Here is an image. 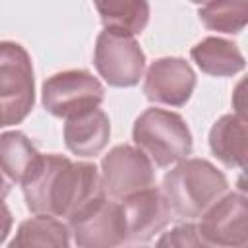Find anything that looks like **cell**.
I'll use <instances>...</instances> for the list:
<instances>
[{
	"label": "cell",
	"instance_id": "obj_9",
	"mask_svg": "<svg viewBox=\"0 0 248 248\" xmlns=\"http://www.w3.org/2000/svg\"><path fill=\"white\" fill-rule=\"evenodd\" d=\"M248 205L242 192L223 194L198 223L202 236L217 248H246Z\"/></svg>",
	"mask_w": 248,
	"mask_h": 248
},
{
	"label": "cell",
	"instance_id": "obj_13",
	"mask_svg": "<svg viewBox=\"0 0 248 248\" xmlns=\"http://www.w3.org/2000/svg\"><path fill=\"white\" fill-rule=\"evenodd\" d=\"M190 58L203 74L213 78H231L246 66L238 45L223 37L202 39L190 48Z\"/></svg>",
	"mask_w": 248,
	"mask_h": 248
},
{
	"label": "cell",
	"instance_id": "obj_7",
	"mask_svg": "<svg viewBox=\"0 0 248 248\" xmlns=\"http://www.w3.org/2000/svg\"><path fill=\"white\" fill-rule=\"evenodd\" d=\"M93 64L110 87H134L145 72V52L132 35L103 29L95 41Z\"/></svg>",
	"mask_w": 248,
	"mask_h": 248
},
{
	"label": "cell",
	"instance_id": "obj_4",
	"mask_svg": "<svg viewBox=\"0 0 248 248\" xmlns=\"http://www.w3.org/2000/svg\"><path fill=\"white\" fill-rule=\"evenodd\" d=\"M35 107V74L29 52L14 41H0V116L16 126Z\"/></svg>",
	"mask_w": 248,
	"mask_h": 248
},
{
	"label": "cell",
	"instance_id": "obj_2",
	"mask_svg": "<svg viewBox=\"0 0 248 248\" xmlns=\"http://www.w3.org/2000/svg\"><path fill=\"white\" fill-rule=\"evenodd\" d=\"M161 192L170 213L192 221L202 217L223 194L229 192V180L211 161L188 157L163 176Z\"/></svg>",
	"mask_w": 248,
	"mask_h": 248
},
{
	"label": "cell",
	"instance_id": "obj_8",
	"mask_svg": "<svg viewBox=\"0 0 248 248\" xmlns=\"http://www.w3.org/2000/svg\"><path fill=\"white\" fill-rule=\"evenodd\" d=\"M101 188L107 198L122 202L132 194L155 186L153 163L128 143L114 145L101 161Z\"/></svg>",
	"mask_w": 248,
	"mask_h": 248
},
{
	"label": "cell",
	"instance_id": "obj_14",
	"mask_svg": "<svg viewBox=\"0 0 248 248\" xmlns=\"http://www.w3.org/2000/svg\"><path fill=\"white\" fill-rule=\"evenodd\" d=\"M211 153L229 169H246V118L223 114L209 130Z\"/></svg>",
	"mask_w": 248,
	"mask_h": 248
},
{
	"label": "cell",
	"instance_id": "obj_11",
	"mask_svg": "<svg viewBox=\"0 0 248 248\" xmlns=\"http://www.w3.org/2000/svg\"><path fill=\"white\" fill-rule=\"evenodd\" d=\"M128 240L132 242H147L155 234H159L172 219L170 207L163 196V192L155 186L145 188L138 194L128 196L120 202Z\"/></svg>",
	"mask_w": 248,
	"mask_h": 248
},
{
	"label": "cell",
	"instance_id": "obj_6",
	"mask_svg": "<svg viewBox=\"0 0 248 248\" xmlns=\"http://www.w3.org/2000/svg\"><path fill=\"white\" fill-rule=\"evenodd\" d=\"M105 99L103 83L87 70H64L45 79L41 101L46 112L56 118H72L99 108Z\"/></svg>",
	"mask_w": 248,
	"mask_h": 248
},
{
	"label": "cell",
	"instance_id": "obj_12",
	"mask_svg": "<svg viewBox=\"0 0 248 248\" xmlns=\"http://www.w3.org/2000/svg\"><path fill=\"white\" fill-rule=\"evenodd\" d=\"M110 140V120L103 108H91L72 118L64 124V143L70 153L78 157L99 155Z\"/></svg>",
	"mask_w": 248,
	"mask_h": 248
},
{
	"label": "cell",
	"instance_id": "obj_5",
	"mask_svg": "<svg viewBox=\"0 0 248 248\" xmlns=\"http://www.w3.org/2000/svg\"><path fill=\"white\" fill-rule=\"evenodd\" d=\"M68 229L78 248H120L128 240L120 202L105 194L81 205L68 219Z\"/></svg>",
	"mask_w": 248,
	"mask_h": 248
},
{
	"label": "cell",
	"instance_id": "obj_16",
	"mask_svg": "<svg viewBox=\"0 0 248 248\" xmlns=\"http://www.w3.org/2000/svg\"><path fill=\"white\" fill-rule=\"evenodd\" d=\"M39 157L41 153L23 132L10 130L0 134V170L10 182L21 184Z\"/></svg>",
	"mask_w": 248,
	"mask_h": 248
},
{
	"label": "cell",
	"instance_id": "obj_19",
	"mask_svg": "<svg viewBox=\"0 0 248 248\" xmlns=\"http://www.w3.org/2000/svg\"><path fill=\"white\" fill-rule=\"evenodd\" d=\"M155 248H217V246L209 244L198 231V225L188 221L161 232V236L155 242Z\"/></svg>",
	"mask_w": 248,
	"mask_h": 248
},
{
	"label": "cell",
	"instance_id": "obj_15",
	"mask_svg": "<svg viewBox=\"0 0 248 248\" xmlns=\"http://www.w3.org/2000/svg\"><path fill=\"white\" fill-rule=\"evenodd\" d=\"M8 248H70V229L56 217L33 215L19 223Z\"/></svg>",
	"mask_w": 248,
	"mask_h": 248
},
{
	"label": "cell",
	"instance_id": "obj_18",
	"mask_svg": "<svg viewBox=\"0 0 248 248\" xmlns=\"http://www.w3.org/2000/svg\"><path fill=\"white\" fill-rule=\"evenodd\" d=\"M200 21L225 35H238L248 23V2H207L198 8Z\"/></svg>",
	"mask_w": 248,
	"mask_h": 248
},
{
	"label": "cell",
	"instance_id": "obj_1",
	"mask_svg": "<svg viewBox=\"0 0 248 248\" xmlns=\"http://www.w3.org/2000/svg\"><path fill=\"white\" fill-rule=\"evenodd\" d=\"M25 205L33 215L70 219L89 200L105 194L95 163L72 161L66 155L48 153L37 159L21 182Z\"/></svg>",
	"mask_w": 248,
	"mask_h": 248
},
{
	"label": "cell",
	"instance_id": "obj_23",
	"mask_svg": "<svg viewBox=\"0 0 248 248\" xmlns=\"http://www.w3.org/2000/svg\"><path fill=\"white\" fill-rule=\"evenodd\" d=\"M132 248H145V246H132Z\"/></svg>",
	"mask_w": 248,
	"mask_h": 248
},
{
	"label": "cell",
	"instance_id": "obj_10",
	"mask_svg": "<svg viewBox=\"0 0 248 248\" xmlns=\"http://www.w3.org/2000/svg\"><path fill=\"white\" fill-rule=\"evenodd\" d=\"M196 89V72L180 56H163L147 66L143 93L151 103L184 107Z\"/></svg>",
	"mask_w": 248,
	"mask_h": 248
},
{
	"label": "cell",
	"instance_id": "obj_20",
	"mask_svg": "<svg viewBox=\"0 0 248 248\" xmlns=\"http://www.w3.org/2000/svg\"><path fill=\"white\" fill-rule=\"evenodd\" d=\"M12 225H14L12 211L8 209L6 202L0 200V244L8 238V234H10V231H12Z\"/></svg>",
	"mask_w": 248,
	"mask_h": 248
},
{
	"label": "cell",
	"instance_id": "obj_21",
	"mask_svg": "<svg viewBox=\"0 0 248 248\" xmlns=\"http://www.w3.org/2000/svg\"><path fill=\"white\" fill-rule=\"evenodd\" d=\"M8 194H10V184L6 182V178H4V174L0 170V200H6Z\"/></svg>",
	"mask_w": 248,
	"mask_h": 248
},
{
	"label": "cell",
	"instance_id": "obj_3",
	"mask_svg": "<svg viewBox=\"0 0 248 248\" xmlns=\"http://www.w3.org/2000/svg\"><path fill=\"white\" fill-rule=\"evenodd\" d=\"M132 140L153 167L159 169H167L188 159L194 147L186 120L178 112L159 107L145 108L136 118Z\"/></svg>",
	"mask_w": 248,
	"mask_h": 248
},
{
	"label": "cell",
	"instance_id": "obj_22",
	"mask_svg": "<svg viewBox=\"0 0 248 248\" xmlns=\"http://www.w3.org/2000/svg\"><path fill=\"white\" fill-rule=\"evenodd\" d=\"M0 128H4V122H2V116H0Z\"/></svg>",
	"mask_w": 248,
	"mask_h": 248
},
{
	"label": "cell",
	"instance_id": "obj_17",
	"mask_svg": "<svg viewBox=\"0 0 248 248\" xmlns=\"http://www.w3.org/2000/svg\"><path fill=\"white\" fill-rule=\"evenodd\" d=\"M95 10L105 29L138 37L147 27L149 4L145 0H118V2H95Z\"/></svg>",
	"mask_w": 248,
	"mask_h": 248
}]
</instances>
